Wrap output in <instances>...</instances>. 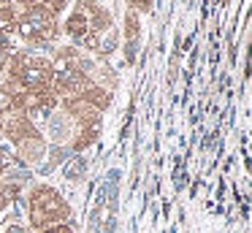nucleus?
<instances>
[{
  "label": "nucleus",
  "instance_id": "1",
  "mask_svg": "<svg viewBox=\"0 0 252 233\" xmlns=\"http://www.w3.org/2000/svg\"><path fill=\"white\" fill-rule=\"evenodd\" d=\"M19 79L28 87H44V84H49V68L46 65H30V68L19 70Z\"/></svg>",
  "mask_w": 252,
  "mask_h": 233
},
{
  "label": "nucleus",
  "instance_id": "2",
  "mask_svg": "<svg viewBox=\"0 0 252 233\" xmlns=\"http://www.w3.org/2000/svg\"><path fill=\"white\" fill-rule=\"evenodd\" d=\"M65 27H68V33H71V35H76V38H79L84 30H87V19H84L82 14H73L71 19H68V25H65Z\"/></svg>",
  "mask_w": 252,
  "mask_h": 233
},
{
  "label": "nucleus",
  "instance_id": "3",
  "mask_svg": "<svg viewBox=\"0 0 252 233\" xmlns=\"http://www.w3.org/2000/svg\"><path fill=\"white\" fill-rule=\"evenodd\" d=\"M84 168H87V160H84V157H73L71 166H65V176L68 179H79L84 173Z\"/></svg>",
  "mask_w": 252,
  "mask_h": 233
},
{
  "label": "nucleus",
  "instance_id": "4",
  "mask_svg": "<svg viewBox=\"0 0 252 233\" xmlns=\"http://www.w3.org/2000/svg\"><path fill=\"white\" fill-rule=\"evenodd\" d=\"M44 233H71V228H68V225H57V228H49V231H44Z\"/></svg>",
  "mask_w": 252,
  "mask_h": 233
},
{
  "label": "nucleus",
  "instance_id": "5",
  "mask_svg": "<svg viewBox=\"0 0 252 233\" xmlns=\"http://www.w3.org/2000/svg\"><path fill=\"white\" fill-rule=\"evenodd\" d=\"M3 166H8V152L6 149H0V168Z\"/></svg>",
  "mask_w": 252,
  "mask_h": 233
},
{
  "label": "nucleus",
  "instance_id": "6",
  "mask_svg": "<svg viewBox=\"0 0 252 233\" xmlns=\"http://www.w3.org/2000/svg\"><path fill=\"white\" fill-rule=\"evenodd\" d=\"M49 3H63V0H49Z\"/></svg>",
  "mask_w": 252,
  "mask_h": 233
},
{
  "label": "nucleus",
  "instance_id": "7",
  "mask_svg": "<svg viewBox=\"0 0 252 233\" xmlns=\"http://www.w3.org/2000/svg\"><path fill=\"white\" fill-rule=\"evenodd\" d=\"M141 3H147V0H141Z\"/></svg>",
  "mask_w": 252,
  "mask_h": 233
}]
</instances>
